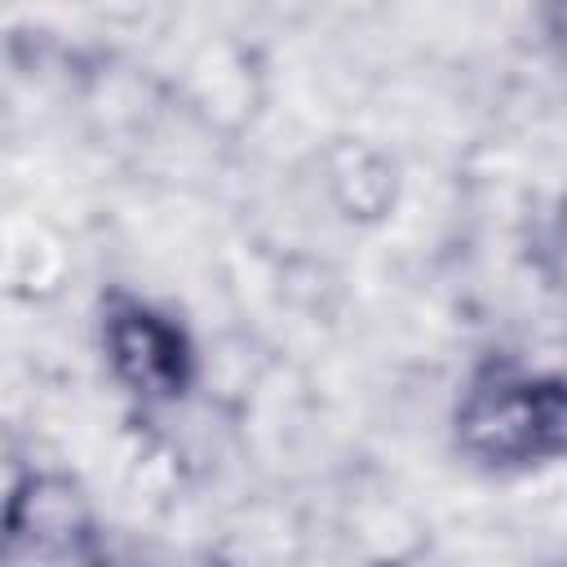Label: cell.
<instances>
[{"label":"cell","instance_id":"obj_1","mask_svg":"<svg viewBox=\"0 0 567 567\" xmlns=\"http://www.w3.org/2000/svg\"><path fill=\"white\" fill-rule=\"evenodd\" d=\"M563 385L509 363L483 368L456 408V439L483 465H532L563 452Z\"/></svg>","mask_w":567,"mask_h":567},{"label":"cell","instance_id":"obj_2","mask_svg":"<svg viewBox=\"0 0 567 567\" xmlns=\"http://www.w3.org/2000/svg\"><path fill=\"white\" fill-rule=\"evenodd\" d=\"M93 518L80 487L62 474H27L0 509V558L80 563L93 558Z\"/></svg>","mask_w":567,"mask_h":567},{"label":"cell","instance_id":"obj_3","mask_svg":"<svg viewBox=\"0 0 567 567\" xmlns=\"http://www.w3.org/2000/svg\"><path fill=\"white\" fill-rule=\"evenodd\" d=\"M102 341H106V359L120 372V381L133 385L137 394L173 399L190 385L195 354H190L186 332L168 315L151 310L146 301L115 297L102 319Z\"/></svg>","mask_w":567,"mask_h":567}]
</instances>
